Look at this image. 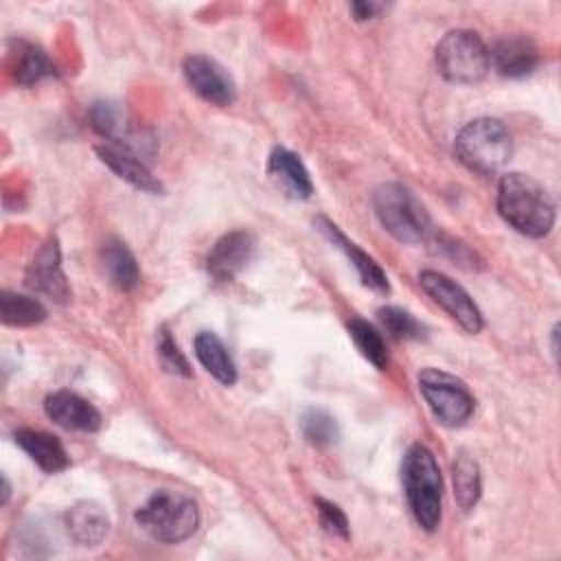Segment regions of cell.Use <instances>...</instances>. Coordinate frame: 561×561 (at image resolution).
<instances>
[{"mask_svg": "<svg viewBox=\"0 0 561 561\" xmlns=\"http://www.w3.org/2000/svg\"><path fill=\"white\" fill-rule=\"evenodd\" d=\"M497 213L519 234L539 239L554 226L550 193L526 173H506L497 184Z\"/></svg>", "mask_w": 561, "mask_h": 561, "instance_id": "obj_1", "label": "cell"}, {"mask_svg": "<svg viewBox=\"0 0 561 561\" xmlns=\"http://www.w3.org/2000/svg\"><path fill=\"white\" fill-rule=\"evenodd\" d=\"M401 482L416 524L432 533L443 515V478L434 454L425 445H412L401 462Z\"/></svg>", "mask_w": 561, "mask_h": 561, "instance_id": "obj_2", "label": "cell"}, {"mask_svg": "<svg viewBox=\"0 0 561 561\" xmlns=\"http://www.w3.org/2000/svg\"><path fill=\"white\" fill-rule=\"evenodd\" d=\"M136 524L160 543H180L188 539L199 524V511L193 497L171 489L153 491L136 508Z\"/></svg>", "mask_w": 561, "mask_h": 561, "instance_id": "obj_3", "label": "cell"}, {"mask_svg": "<svg viewBox=\"0 0 561 561\" xmlns=\"http://www.w3.org/2000/svg\"><path fill=\"white\" fill-rule=\"evenodd\" d=\"M454 151L467 169L480 175H493L511 160L513 142L508 129L497 118L484 116L469 121L458 131Z\"/></svg>", "mask_w": 561, "mask_h": 561, "instance_id": "obj_4", "label": "cell"}, {"mask_svg": "<svg viewBox=\"0 0 561 561\" xmlns=\"http://www.w3.org/2000/svg\"><path fill=\"white\" fill-rule=\"evenodd\" d=\"M375 215L386 232L403 243H421L432 237L425 206L401 184H381L373 197Z\"/></svg>", "mask_w": 561, "mask_h": 561, "instance_id": "obj_5", "label": "cell"}, {"mask_svg": "<svg viewBox=\"0 0 561 561\" xmlns=\"http://www.w3.org/2000/svg\"><path fill=\"white\" fill-rule=\"evenodd\" d=\"M438 72L451 83H478L486 77L489 48L482 37L467 28H456L443 35L434 50Z\"/></svg>", "mask_w": 561, "mask_h": 561, "instance_id": "obj_6", "label": "cell"}, {"mask_svg": "<svg viewBox=\"0 0 561 561\" xmlns=\"http://www.w3.org/2000/svg\"><path fill=\"white\" fill-rule=\"evenodd\" d=\"M419 390L434 419L445 427H460L473 414V394L458 377L445 370L423 368L419 373Z\"/></svg>", "mask_w": 561, "mask_h": 561, "instance_id": "obj_7", "label": "cell"}, {"mask_svg": "<svg viewBox=\"0 0 561 561\" xmlns=\"http://www.w3.org/2000/svg\"><path fill=\"white\" fill-rule=\"evenodd\" d=\"M419 283L423 291L467 333H478L484 327L482 313L473 298L449 276L434 272V270H423L419 276Z\"/></svg>", "mask_w": 561, "mask_h": 561, "instance_id": "obj_8", "label": "cell"}, {"mask_svg": "<svg viewBox=\"0 0 561 561\" xmlns=\"http://www.w3.org/2000/svg\"><path fill=\"white\" fill-rule=\"evenodd\" d=\"M186 83L206 103L226 107L237 96V85L230 72L208 55H188L182 64Z\"/></svg>", "mask_w": 561, "mask_h": 561, "instance_id": "obj_9", "label": "cell"}, {"mask_svg": "<svg viewBox=\"0 0 561 561\" xmlns=\"http://www.w3.org/2000/svg\"><path fill=\"white\" fill-rule=\"evenodd\" d=\"M24 283L28 289L55 300L66 302L70 298V287L61 270V252L55 239H48L26 265Z\"/></svg>", "mask_w": 561, "mask_h": 561, "instance_id": "obj_10", "label": "cell"}, {"mask_svg": "<svg viewBox=\"0 0 561 561\" xmlns=\"http://www.w3.org/2000/svg\"><path fill=\"white\" fill-rule=\"evenodd\" d=\"M254 237L245 230H234L217 239L210 248L206 267L208 274L217 280H232L254 256Z\"/></svg>", "mask_w": 561, "mask_h": 561, "instance_id": "obj_11", "label": "cell"}, {"mask_svg": "<svg viewBox=\"0 0 561 561\" xmlns=\"http://www.w3.org/2000/svg\"><path fill=\"white\" fill-rule=\"evenodd\" d=\"M46 416L64 430L96 432L101 427V412L83 397L70 390H57L44 401Z\"/></svg>", "mask_w": 561, "mask_h": 561, "instance_id": "obj_12", "label": "cell"}, {"mask_svg": "<svg viewBox=\"0 0 561 561\" xmlns=\"http://www.w3.org/2000/svg\"><path fill=\"white\" fill-rule=\"evenodd\" d=\"M316 226H318V230H320L335 248H340V250L348 256V261H351V265L355 267L359 280H362L368 289H373V291H377V294H388V291H390L388 276H386V272L379 267V263H377L373 256H368V254H366L364 250H359L353 241H348V239L340 232V228H337L335 224H331L329 219L318 217V219H316Z\"/></svg>", "mask_w": 561, "mask_h": 561, "instance_id": "obj_13", "label": "cell"}, {"mask_svg": "<svg viewBox=\"0 0 561 561\" xmlns=\"http://www.w3.org/2000/svg\"><path fill=\"white\" fill-rule=\"evenodd\" d=\"M537 61H539V55L535 44L519 35L502 37L493 44V48H489V64L502 77H511V79L526 77L535 70Z\"/></svg>", "mask_w": 561, "mask_h": 561, "instance_id": "obj_14", "label": "cell"}, {"mask_svg": "<svg viewBox=\"0 0 561 561\" xmlns=\"http://www.w3.org/2000/svg\"><path fill=\"white\" fill-rule=\"evenodd\" d=\"M267 173L276 182V186L294 199H307L313 193V182L309 178L307 167L294 151L285 147H276L270 153Z\"/></svg>", "mask_w": 561, "mask_h": 561, "instance_id": "obj_15", "label": "cell"}, {"mask_svg": "<svg viewBox=\"0 0 561 561\" xmlns=\"http://www.w3.org/2000/svg\"><path fill=\"white\" fill-rule=\"evenodd\" d=\"M66 530L79 546H99L110 533V517L96 502H77L66 511Z\"/></svg>", "mask_w": 561, "mask_h": 561, "instance_id": "obj_16", "label": "cell"}, {"mask_svg": "<svg viewBox=\"0 0 561 561\" xmlns=\"http://www.w3.org/2000/svg\"><path fill=\"white\" fill-rule=\"evenodd\" d=\"M96 153H99L101 162L107 164V169H112L121 180L129 182L131 186L147 191V193H158L162 188L160 182L151 175V171L145 167V162L136 153H131L123 147L110 145V142L99 145Z\"/></svg>", "mask_w": 561, "mask_h": 561, "instance_id": "obj_17", "label": "cell"}, {"mask_svg": "<svg viewBox=\"0 0 561 561\" xmlns=\"http://www.w3.org/2000/svg\"><path fill=\"white\" fill-rule=\"evenodd\" d=\"M15 443L46 473L64 471L70 465L64 445L57 440V436H53L48 432L22 427V430L15 432Z\"/></svg>", "mask_w": 561, "mask_h": 561, "instance_id": "obj_18", "label": "cell"}, {"mask_svg": "<svg viewBox=\"0 0 561 561\" xmlns=\"http://www.w3.org/2000/svg\"><path fill=\"white\" fill-rule=\"evenodd\" d=\"M195 357L199 364L224 386H232L237 381V366L226 344L210 331H202L195 335Z\"/></svg>", "mask_w": 561, "mask_h": 561, "instance_id": "obj_19", "label": "cell"}, {"mask_svg": "<svg viewBox=\"0 0 561 561\" xmlns=\"http://www.w3.org/2000/svg\"><path fill=\"white\" fill-rule=\"evenodd\" d=\"M103 267H105V274H107L110 283L116 285L118 289L129 291L138 285L140 272H138L136 256L131 254V250L123 241L110 239L103 245Z\"/></svg>", "mask_w": 561, "mask_h": 561, "instance_id": "obj_20", "label": "cell"}, {"mask_svg": "<svg viewBox=\"0 0 561 561\" xmlns=\"http://www.w3.org/2000/svg\"><path fill=\"white\" fill-rule=\"evenodd\" d=\"M451 480H454V497L458 506L462 511H471L478 504L480 491H482L478 462L467 454H458L451 465Z\"/></svg>", "mask_w": 561, "mask_h": 561, "instance_id": "obj_21", "label": "cell"}, {"mask_svg": "<svg viewBox=\"0 0 561 561\" xmlns=\"http://www.w3.org/2000/svg\"><path fill=\"white\" fill-rule=\"evenodd\" d=\"M0 316L9 327H33L46 320V307L33 296L2 291Z\"/></svg>", "mask_w": 561, "mask_h": 561, "instance_id": "obj_22", "label": "cell"}, {"mask_svg": "<svg viewBox=\"0 0 561 561\" xmlns=\"http://www.w3.org/2000/svg\"><path fill=\"white\" fill-rule=\"evenodd\" d=\"M348 333L357 346V351L379 370L386 368L388 364V351H386V342L381 337V333L366 320L362 318H353L348 322Z\"/></svg>", "mask_w": 561, "mask_h": 561, "instance_id": "obj_23", "label": "cell"}, {"mask_svg": "<svg viewBox=\"0 0 561 561\" xmlns=\"http://www.w3.org/2000/svg\"><path fill=\"white\" fill-rule=\"evenodd\" d=\"M379 316V322L383 324V329L397 337V340H419L423 337V324L405 309L401 307H394V305H388V307H381L377 311Z\"/></svg>", "mask_w": 561, "mask_h": 561, "instance_id": "obj_24", "label": "cell"}, {"mask_svg": "<svg viewBox=\"0 0 561 561\" xmlns=\"http://www.w3.org/2000/svg\"><path fill=\"white\" fill-rule=\"evenodd\" d=\"M48 75H53V64L48 61V57L31 44L22 46V50L18 55V64H15V79L22 85H33Z\"/></svg>", "mask_w": 561, "mask_h": 561, "instance_id": "obj_25", "label": "cell"}, {"mask_svg": "<svg viewBox=\"0 0 561 561\" xmlns=\"http://www.w3.org/2000/svg\"><path fill=\"white\" fill-rule=\"evenodd\" d=\"M300 430H302V436L313 443V445H331L335 443L337 438V423L335 419L324 412V410H318V408H311L302 414V421H300Z\"/></svg>", "mask_w": 561, "mask_h": 561, "instance_id": "obj_26", "label": "cell"}, {"mask_svg": "<svg viewBox=\"0 0 561 561\" xmlns=\"http://www.w3.org/2000/svg\"><path fill=\"white\" fill-rule=\"evenodd\" d=\"M316 511H318V519H320V526L333 535V537H340V539H348L351 530H348V519L344 515V511L324 500V497H316Z\"/></svg>", "mask_w": 561, "mask_h": 561, "instance_id": "obj_27", "label": "cell"}, {"mask_svg": "<svg viewBox=\"0 0 561 561\" xmlns=\"http://www.w3.org/2000/svg\"><path fill=\"white\" fill-rule=\"evenodd\" d=\"M158 357H160L164 370H169V373H173V375H182V377H188V375H191L188 362H186V357L180 353V348H178V344L173 342V337H171L169 331H160Z\"/></svg>", "mask_w": 561, "mask_h": 561, "instance_id": "obj_28", "label": "cell"}, {"mask_svg": "<svg viewBox=\"0 0 561 561\" xmlns=\"http://www.w3.org/2000/svg\"><path fill=\"white\" fill-rule=\"evenodd\" d=\"M430 239H434L436 243H438V250L449 259V261H454L456 265H460V267H476V252L469 248V245H465V243H460V241H456V239H451V237H434V232H432V237Z\"/></svg>", "mask_w": 561, "mask_h": 561, "instance_id": "obj_29", "label": "cell"}, {"mask_svg": "<svg viewBox=\"0 0 561 561\" xmlns=\"http://www.w3.org/2000/svg\"><path fill=\"white\" fill-rule=\"evenodd\" d=\"M379 11H383V4L379 2H366V0H359V2H353L351 4V13L355 20H370L375 18Z\"/></svg>", "mask_w": 561, "mask_h": 561, "instance_id": "obj_30", "label": "cell"}, {"mask_svg": "<svg viewBox=\"0 0 561 561\" xmlns=\"http://www.w3.org/2000/svg\"><path fill=\"white\" fill-rule=\"evenodd\" d=\"M557 337H559V324H554V327H552V344H550V348H552L554 359L559 357V344H557Z\"/></svg>", "mask_w": 561, "mask_h": 561, "instance_id": "obj_31", "label": "cell"}, {"mask_svg": "<svg viewBox=\"0 0 561 561\" xmlns=\"http://www.w3.org/2000/svg\"><path fill=\"white\" fill-rule=\"evenodd\" d=\"M9 493H11L9 480H7V478H2V504H7V500H9Z\"/></svg>", "mask_w": 561, "mask_h": 561, "instance_id": "obj_32", "label": "cell"}]
</instances>
